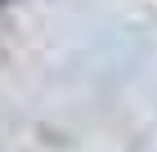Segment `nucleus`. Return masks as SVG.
Masks as SVG:
<instances>
[{
	"mask_svg": "<svg viewBox=\"0 0 157 152\" xmlns=\"http://www.w3.org/2000/svg\"><path fill=\"white\" fill-rule=\"evenodd\" d=\"M5 5H13V0H0V9H5Z\"/></svg>",
	"mask_w": 157,
	"mask_h": 152,
	"instance_id": "f257e3e1",
	"label": "nucleus"
}]
</instances>
